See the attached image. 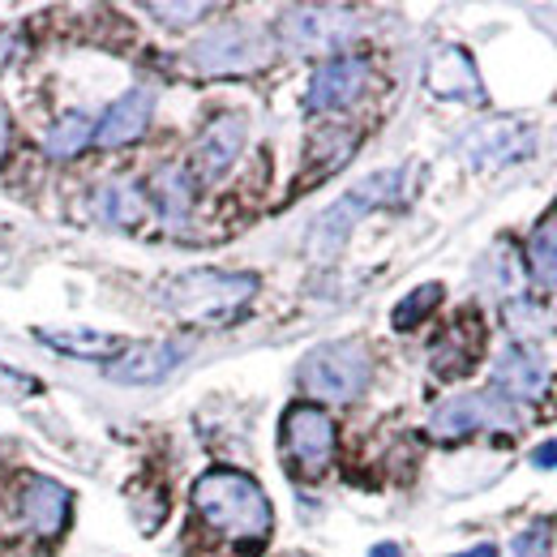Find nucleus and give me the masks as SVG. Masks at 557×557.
Wrapping results in <instances>:
<instances>
[{
	"mask_svg": "<svg viewBox=\"0 0 557 557\" xmlns=\"http://www.w3.org/2000/svg\"><path fill=\"white\" fill-rule=\"evenodd\" d=\"M369 86V61L364 57H331L326 65H318L313 82H309V112H339L356 103Z\"/></svg>",
	"mask_w": 557,
	"mask_h": 557,
	"instance_id": "1a4fd4ad",
	"label": "nucleus"
},
{
	"mask_svg": "<svg viewBox=\"0 0 557 557\" xmlns=\"http://www.w3.org/2000/svg\"><path fill=\"white\" fill-rule=\"evenodd\" d=\"M181 360H185V348L168 344V339H159V344H129V348L121 351V360L108 369V377L121 382V386H150V382H163Z\"/></svg>",
	"mask_w": 557,
	"mask_h": 557,
	"instance_id": "4468645a",
	"label": "nucleus"
},
{
	"mask_svg": "<svg viewBox=\"0 0 557 557\" xmlns=\"http://www.w3.org/2000/svg\"><path fill=\"white\" fill-rule=\"evenodd\" d=\"M245 116H236V112H223V116H214L207 125V134L198 138L194 146V172L202 176V181H219L232 163H236V154H240V146H245Z\"/></svg>",
	"mask_w": 557,
	"mask_h": 557,
	"instance_id": "f8f14e48",
	"label": "nucleus"
},
{
	"mask_svg": "<svg viewBox=\"0 0 557 557\" xmlns=\"http://www.w3.org/2000/svg\"><path fill=\"white\" fill-rule=\"evenodd\" d=\"M253 296H258V275H245V271H189L159 287V300L194 326L232 322L236 313L249 309Z\"/></svg>",
	"mask_w": 557,
	"mask_h": 557,
	"instance_id": "f03ea898",
	"label": "nucleus"
},
{
	"mask_svg": "<svg viewBox=\"0 0 557 557\" xmlns=\"http://www.w3.org/2000/svg\"><path fill=\"white\" fill-rule=\"evenodd\" d=\"M35 339L44 348L65 351L77 360H121V351L129 348L125 339H116L108 331H90V326H39Z\"/></svg>",
	"mask_w": 557,
	"mask_h": 557,
	"instance_id": "dca6fc26",
	"label": "nucleus"
},
{
	"mask_svg": "<svg viewBox=\"0 0 557 557\" xmlns=\"http://www.w3.org/2000/svg\"><path fill=\"white\" fill-rule=\"evenodd\" d=\"M485 429H519V417L510 412L506 399H497L493 391L485 395H459V399H446L433 420H429V433L433 437H463V433H485Z\"/></svg>",
	"mask_w": 557,
	"mask_h": 557,
	"instance_id": "6e6552de",
	"label": "nucleus"
},
{
	"mask_svg": "<svg viewBox=\"0 0 557 557\" xmlns=\"http://www.w3.org/2000/svg\"><path fill=\"white\" fill-rule=\"evenodd\" d=\"M549 386V369L545 360L523 344H510V348L497 356L493 364V395L506 399V404H536Z\"/></svg>",
	"mask_w": 557,
	"mask_h": 557,
	"instance_id": "9d476101",
	"label": "nucleus"
},
{
	"mask_svg": "<svg viewBox=\"0 0 557 557\" xmlns=\"http://www.w3.org/2000/svg\"><path fill=\"white\" fill-rule=\"evenodd\" d=\"M146 13H154V17H163L168 26H189V22H198V17H207L210 4H146Z\"/></svg>",
	"mask_w": 557,
	"mask_h": 557,
	"instance_id": "b1692460",
	"label": "nucleus"
},
{
	"mask_svg": "<svg viewBox=\"0 0 557 557\" xmlns=\"http://www.w3.org/2000/svg\"><path fill=\"white\" fill-rule=\"evenodd\" d=\"M150 112H154V90H146V86L125 90V95L95 121V141H99L103 150H116V146L138 141L141 134H146V125H150Z\"/></svg>",
	"mask_w": 557,
	"mask_h": 557,
	"instance_id": "9b49d317",
	"label": "nucleus"
},
{
	"mask_svg": "<svg viewBox=\"0 0 557 557\" xmlns=\"http://www.w3.org/2000/svg\"><path fill=\"white\" fill-rule=\"evenodd\" d=\"M369 557H404V554H399V545H391V541H386V545H373Z\"/></svg>",
	"mask_w": 557,
	"mask_h": 557,
	"instance_id": "bb28decb",
	"label": "nucleus"
},
{
	"mask_svg": "<svg viewBox=\"0 0 557 557\" xmlns=\"http://www.w3.org/2000/svg\"><path fill=\"white\" fill-rule=\"evenodd\" d=\"M455 557H497L493 545H481V549H468V554H455Z\"/></svg>",
	"mask_w": 557,
	"mask_h": 557,
	"instance_id": "c85d7f7f",
	"label": "nucleus"
},
{
	"mask_svg": "<svg viewBox=\"0 0 557 557\" xmlns=\"http://www.w3.org/2000/svg\"><path fill=\"white\" fill-rule=\"evenodd\" d=\"M292 557H305V554H292Z\"/></svg>",
	"mask_w": 557,
	"mask_h": 557,
	"instance_id": "c756f323",
	"label": "nucleus"
},
{
	"mask_svg": "<svg viewBox=\"0 0 557 557\" xmlns=\"http://www.w3.org/2000/svg\"><path fill=\"white\" fill-rule=\"evenodd\" d=\"M90 214L108 227H138L146 219V194L134 181H108L103 189H95Z\"/></svg>",
	"mask_w": 557,
	"mask_h": 557,
	"instance_id": "f3484780",
	"label": "nucleus"
},
{
	"mask_svg": "<svg viewBox=\"0 0 557 557\" xmlns=\"http://www.w3.org/2000/svg\"><path fill=\"white\" fill-rule=\"evenodd\" d=\"M39 391V382L30 377V373H17V369H9V364H0V404H13V399H26V395H35Z\"/></svg>",
	"mask_w": 557,
	"mask_h": 557,
	"instance_id": "5701e85b",
	"label": "nucleus"
},
{
	"mask_svg": "<svg viewBox=\"0 0 557 557\" xmlns=\"http://www.w3.org/2000/svg\"><path fill=\"white\" fill-rule=\"evenodd\" d=\"M300 391L309 399H326V404H348L369 386V351L356 339L339 344H322L300 360Z\"/></svg>",
	"mask_w": 557,
	"mask_h": 557,
	"instance_id": "20e7f679",
	"label": "nucleus"
},
{
	"mask_svg": "<svg viewBox=\"0 0 557 557\" xmlns=\"http://www.w3.org/2000/svg\"><path fill=\"white\" fill-rule=\"evenodd\" d=\"M424 86L437 95V99H468V103H481L485 99V86H481V73L472 65V57L463 48H442L429 57L424 65Z\"/></svg>",
	"mask_w": 557,
	"mask_h": 557,
	"instance_id": "ddd939ff",
	"label": "nucleus"
},
{
	"mask_svg": "<svg viewBox=\"0 0 557 557\" xmlns=\"http://www.w3.org/2000/svg\"><path fill=\"white\" fill-rule=\"evenodd\" d=\"M283 455L300 476H322L335 459V420L318 404H296L283 412Z\"/></svg>",
	"mask_w": 557,
	"mask_h": 557,
	"instance_id": "0eeeda50",
	"label": "nucleus"
},
{
	"mask_svg": "<svg viewBox=\"0 0 557 557\" xmlns=\"http://www.w3.org/2000/svg\"><path fill=\"white\" fill-rule=\"evenodd\" d=\"M150 189H154V202H159L168 223H185L189 219V207H194V176H189V168H176V163L159 168Z\"/></svg>",
	"mask_w": 557,
	"mask_h": 557,
	"instance_id": "6ab92c4d",
	"label": "nucleus"
},
{
	"mask_svg": "<svg viewBox=\"0 0 557 557\" xmlns=\"http://www.w3.org/2000/svg\"><path fill=\"white\" fill-rule=\"evenodd\" d=\"M528 271L541 287L557 292V219H545L528 240Z\"/></svg>",
	"mask_w": 557,
	"mask_h": 557,
	"instance_id": "412c9836",
	"label": "nucleus"
},
{
	"mask_svg": "<svg viewBox=\"0 0 557 557\" xmlns=\"http://www.w3.org/2000/svg\"><path fill=\"white\" fill-rule=\"evenodd\" d=\"M90 138H95V121H90L86 112H65V116L44 134V154H52V159H73Z\"/></svg>",
	"mask_w": 557,
	"mask_h": 557,
	"instance_id": "aec40b11",
	"label": "nucleus"
},
{
	"mask_svg": "<svg viewBox=\"0 0 557 557\" xmlns=\"http://www.w3.org/2000/svg\"><path fill=\"white\" fill-rule=\"evenodd\" d=\"M360 30L351 9H322V4H305V9H287L278 22V44L296 57H335L351 35Z\"/></svg>",
	"mask_w": 557,
	"mask_h": 557,
	"instance_id": "39448f33",
	"label": "nucleus"
},
{
	"mask_svg": "<svg viewBox=\"0 0 557 557\" xmlns=\"http://www.w3.org/2000/svg\"><path fill=\"white\" fill-rule=\"evenodd\" d=\"M194 515L214 536L245 541V545H262L275 523L267 488L236 468H214L194 485Z\"/></svg>",
	"mask_w": 557,
	"mask_h": 557,
	"instance_id": "f257e3e1",
	"label": "nucleus"
},
{
	"mask_svg": "<svg viewBox=\"0 0 557 557\" xmlns=\"http://www.w3.org/2000/svg\"><path fill=\"white\" fill-rule=\"evenodd\" d=\"M185 57H189L194 70L210 73V77H219V73H249L267 61V39H262V30H253L245 22H223V26L207 30Z\"/></svg>",
	"mask_w": 557,
	"mask_h": 557,
	"instance_id": "423d86ee",
	"label": "nucleus"
},
{
	"mask_svg": "<svg viewBox=\"0 0 557 557\" xmlns=\"http://www.w3.org/2000/svg\"><path fill=\"white\" fill-rule=\"evenodd\" d=\"M549 523H532L523 536H515V557H549Z\"/></svg>",
	"mask_w": 557,
	"mask_h": 557,
	"instance_id": "393cba45",
	"label": "nucleus"
},
{
	"mask_svg": "<svg viewBox=\"0 0 557 557\" xmlns=\"http://www.w3.org/2000/svg\"><path fill=\"white\" fill-rule=\"evenodd\" d=\"M468 150H472L476 163H515L519 154L532 150V129L510 125V121H493L481 134H472Z\"/></svg>",
	"mask_w": 557,
	"mask_h": 557,
	"instance_id": "a211bd4d",
	"label": "nucleus"
},
{
	"mask_svg": "<svg viewBox=\"0 0 557 557\" xmlns=\"http://www.w3.org/2000/svg\"><path fill=\"white\" fill-rule=\"evenodd\" d=\"M70 502L73 493L52 476H35L26 481L22 493V519L39 532V536H61L65 523H70Z\"/></svg>",
	"mask_w": 557,
	"mask_h": 557,
	"instance_id": "2eb2a0df",
	"label": "nucleus"
},
{
	"mask_svg": "<svg viewBox=\"0 0 557 557\" xmlns=\"http://www.w3.org/2000/svg\"><path fill=\"white\" fill-rule=\"evenodd\" d=\"M437 300H442V283H424V287H417L408 300H399V305H395L391 326H395V331H417L420 322L437 309Z\"/></svg>",
	"mask_w": 557,
	"mask_h": 557,
	"instance_id": "4be33fe9",
	"label": "nucleus"
},
{
	"mask_svg": "<svg viewBox=\"0 0 557 557\" xmlns=\"http://www.w3.org/2000/svg\"><path fill=\"white\" fill-rule=\"evenodd\" d=\"M532 468H541V472H545V468H557V442H545V446L532 450Z\"/></svg>",
	"mask_w": 557,
	"mask_h": 557,
	"instance_id": "a878e982",
	"label": "nucleus"
},
{
	"mask_svg": "<svg viewBox=\"0 0 557 557\" xmlns=\"http://www.w3.org/2000/svg\"><path fill=\"white\" fill-rule=\"evenodd\" d=\"M399 185H404V172H399V168L373 172V176H364L356 189H348L335 207L322 210V214L313 219V232H309V245H305L309 258H313V262L339 258V249L348 245L356 219H364L369 210H377V207H391V202L399 198Z\"/></svg>",
	"mask_w": 557,
	"mask_h": 557,
	"instance_id": "7ed1b4c3",
	"label": "nucleus"
},
{
	"mask_svg": "<svg viewBox=\"0 0 557 557\" xmlns=\"http://www.w3.org/2000/svg\"><path fill=\"white\" fill-rule=\"evenodd\" d=\"M4 150H9V121L0 116V163H4Z\"/></svg>",
	"mask_w": 557,
	"mask_h": 557,
	"instance_id": "cd10ccee",
	"label": "nucleus"
}]
</instances>
